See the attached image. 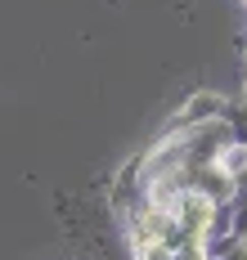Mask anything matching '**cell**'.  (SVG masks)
Instances as JSON below:
<instances>
[{
  "mask_svg": "<svg viewBox=\"0 0 247 260\" xmlns=\"http://www.w3.org/2000/svg\"><path fill=\"white\" fill-rule=\"evenodd\" d=\"M225 108H229V99H225V94H216V90L189 94V99H184V108H180V117H175V126H202V121H216Z\"/></svg>",
  "mask_w": 247,
  "mask_h": 260,
  "instance_id": "obj_1",
  "label": "cell"
},
{
  "mask_svg": "<svg viewBox=\"0 0 247 260\" xmlns=\"http://www.w3.org/2000/svg\"><path fill=\"white\" fill-rule=\"evenodd\" d=\"M207 260H247V242H216V247H207Z\"/></svg>",
  "mask_w": 247,
  "mask_h": 260,
  "instance_id": "obj_3",
  "label": "cell"
},
{
  "mask_svg": "<svg viewBox=\"0 0 247 260\" xmlns=\"http://www.w3.org/2000/svg\"><path fill=\"white\" fill-rule=\"evenodd\" d=\"M175 260H207V247L202 242H180L175 247Z\"/></svg>",
  "mask_w": 247,
  "mask_h": 260,
  "instance_id": "obj_4",
  "label": "cell"
},
{
  "mask_svg": "<svg viewBox=\"0 0 247 260\" xmlns=\"http://www.w3.org/2000/svg\"><path fill=\"white\" fill-rule=\"evenodd\" d=\"M135 260H175V247H166L162 238H131Z\"/></svg>",
  "mask_w": 247,
  "mask_h": 260,
  "instance_id": "obj_2",
  "label": "cell"
}]
</instances>
